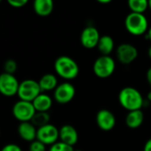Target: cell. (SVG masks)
I'll return each instance as SVG.
<instances>
[{
	"instance_id": "obj_22",
	"label": "cell",
	"mask_w": 151,
	"mask_h": 151,
	"mask_svg": "<svg viewBox=\"0 0 151 151\" xmlns=\"http://www.w3.org/2000/svg\"><path fill=\"white\" fill-rule=\"evenodd\" d=\"M17 63L13 59H7L4 63V73H9V74H14V73L17 71Z\"/></svg>"
},
{
	"instance_id": "obj_14",
	"label": "cell",
	"mask_w": 151,
	"mask_h": 151,
	"mask_svg": "<svg viewBox=\"0 0 151 151\" xmlns=\"http://www.w3.org/2000/svg\"><path fill=\"white\" fill-rule=\"evenodd\" d=\"M18 134L23 141L31 143L36 140L37 128L32 122H22L18 127Z\"/></svg>"
},
{
	"instance_id": "obj_5",
	"label": "cell",
	"mask_w": 151,
	"mask_h": 151,
	"mask_svg": "<svg viewBox=\"0 0 151 151\" xmlns=\"http://www.w3.org/2000/svg\"><path fill=\"white\" fill-rule=\"evenodd\" d=\"M41 93L42 90L39 82L32 79H27L19 83L17 96L19 100L32 103Z\"/></svg>"
},
{
	"instance_id": "obj_29",
	"label": "cell",
	"mask_w": 151,
	"mask_h": 151,
	"mask_svg": "<svg viewBox=\"0 0 151 151\" xmlns=\"http://www.w3.org/2000/svg\"><path fill=\"white\" fill-rule=\"evenodd\" d=\"M98 3H100V4H110L111 2V0H98L97 1Z\"/></svg>"
},
{
	"instance_id": "obj_23",
	"label": "cell",
	"mask_w": 151,
	"mask_h": 151,
	"mask_svg": "<svg viewBox=\"0 0 151 151\" xmlns=\"http://www.w3.org/2000/svg\"><path fill=\"white\" fill-rule=\"evenodd\" d=\"M49 151H74V150L70 145H67L62 142H58L50 146Z\"/></svg>"
},
{
	"instance_id": "obj_15",
	"label": "cell",
	"mask_w": 151,
	"mask_h": 151,
	"mask_svg": "<svg viewBox=\"0 0 151 151\" xmlns=\"http://www.w3.org/2000/svg\"><path fill=\"white\" fill-rule=\"evenodd\" d=\"M36 112H48V111L52 107L53 100L46 93H41L33 102H32Z\"/></svg>"
},
{
	"instance_id": "obj_30",
	"label": "cell",
	"mask_w": 151,
	"mask_h": 151,
	"mask_svg": "<svg viewBox=\"0 0 151 151\" xmlns=\"http://www.w3.org/2000/svg\"><path fill=\"white\" fill-rule=\"evenodd\" d=\"M147 38L151 42V27L149 28V30L147 32Z\"/></svg>"
},
{
	"instance_id": "obj_7",
	"label": "cell",
	"mask_w": 151,
	"mask_h": 151,
	"mask_svg": "<svg viewBox=\"0 0 151 151\" xmlns=\"http://www.w3.org/2000/svg\"><path fill=\"white\" fill-rule=\"evenodd\" d=\"M19 83L14 74L3 73L0 75V93L7 97L18 95Z\"/></svg>"
},
{
	"instance_id": "obj_18",
	"label": "cell",
	"mask_w": 151,
	"mask_h": 151,
	"mask_svg": "<svg viewBox=\"0 0 151 151\" xmlns=\"http://www.w3.org/2000/svg\"><path fill=\"white\" fill-rule=\"evenodd\" d=\"M38 82L42 93L52 91V90L54 91L56 88L58 86V78L55 74L52 73H46L42 75L38 81Z\"/></svg>"
},
{
	"instance_id": "obj_27",
	"label": "cell",
	"mask_w": 151,
	"mask_h": 151,
	"mask_svg": "<svg viewBox=\"0 0 151 151\" xmlns=\"http://www.w3.org/2000/svg\"><path fill=\"white\" fill-rule=\"evenodd\" d=\"M143 151H151V138L146 142L143 148Z\"/></svg>"
},
{
	"instance_id": "obj_2",
	"label": "cell",
	"mask_w": 151,
	"mask_h": 151,
	"mask_svg": "<svg viewBox=\"0 0 151 151\" xmlns=\"http://www.w3.org/2000/svg\"><path fill=\"white\" fill-rule=\"evenodd\" d=\"M54 70L59 77L65 81L74 80L80 73L77 62L68 56L58 57L54 62Z\"/></svg>"
},
{
	"instance_id": "obj_3",
	"label": "cell",
	"mask_w": 151,
	"mask_h": 151,
	"mask_svg": "<svg viewBox=\"0 0 151 151\" xmlns=\"http://www.w3.org/2000/svg\"><path fill=\"white\" fill-rule=\"evenodd\" d=\"M125 27L127 32L133 35H142L149 30V21L142 13L130 12L125 19Z\"/></svg>"
},
{
	"instance_id": "obj_26",
	"label": "cell",
	"mask_w": 151,
	"mask_h": 151,
	"mask_svg": "<svg viewBox=\"0 0 151 151\" xmlns=\"http://www.w3.org/2000/svg\"><path fill=\"white\" fill-rule=\"evenodd\" d=\"M1 151H22L21 148L17 145V144H13V143H10L5 145Z\"/></svg>"
},
{
	"instance_id": "obj_10",
	"label": "cell",
	"mask_w": 151,
	"mask_h": 151,
	"mask_svg": "<svg viewBox=\"0 0 151 151\" xmlns=\"http://www.w3.org/2000/svg\"><path fill=\"white\" fill-rule=\"evenodd\" d=\"M116 57L123 65L132 64L138 57V50L130 43H122L116 50Z\"/></svg>"
},
{
	"instance_id": "obj_17",
	"label": "cell",
	"mask_w": 151,
	"mask_h": 151,
	"mask_svg": "<svg viewBox=\"0 0 151 151\" xmlns=\"http://www.w3.org/2000/svg\"><path fill=\"white\" fill-rule=\"evenodd\" d=\"M144 121V114L142 110L128 111L126 116V125L131 129L139 128Z\"/></svg>"
},
{
	"instance_id": "obj_25",
	"label": "cell",
	"mask_w": 151,
	"mask_h": 151,
	"mask_svg": "<svg viewBox=\"0 0 151 151\" xmlns=\"http://www.w3.org/2000/svg\"><path fill=\"white\" fill-rule=\"evenodd\" d=\"M8 4L14 8H21L27 4V0H8Z\"/></svg>"
},
{
	"instance_id": "obj_19",
	"label": "cell",
	"mask_w": 151,
	"mask_h": 151,
	"mask_svg": "<svg viewBox=\"0 0 151 151\" xmlns=\"http://www.w3.org/2000/svg\"><path fill=\"white\" fill-rule=\"evenodd\" d=\"M114 40L110 35H102L97 45V49L103 56H110L114 50Z\"/></svg>"
},
{
	"instance_id": "obj_11",
	"label": "cell",
	"mask_w": 151,
	"mask_h": 151,
	"mask_svg": "<svg viewBox=\"0 0 151 151\" xmlns=\"http://www.w3.org/2000/svg\"><path fill=\"white\" fill-rule=\"evenodd\" d=\"M100 38L101 36L97 28L93 26H88L81 34V43L86 49H94L97 47Z\"/></svg>"
},
{
	"instance_id": "obj_21",
	"label": "cell",
	"mask_w": 151,
	"mask_h": 151,
	"mask_svg": "<svg viewBox=\"0 0 151 151\" xmlns=\"http://www.w3.org/2000/svg\"><path fill=\"white\" fill-rule=\"evenodd\" d=\"M50 115L49 114V112H36L34 118L32 119L31 122L36 128H39L48 124H50Z\"/></svg>"
},
{
	"instance_id": "obj_33",
	"label": "cell",
	"mask_w": 151,
	"mask_h": 151,
	"mask_svg": "<svg viewBox=\"0 0 151 151\" xmlns=\"http://www.w3.org/2000/svg\"><path fill=\"white\" fill-rule=\"evenodd\" d=\"M149 8L150 9V11H151V0L150 1H149Z\"/></svg>"
},
{
	"instance_id": "obj_6",
	"label": "cell",
	"mask_w": 151,
	"mask_h": 151,
	"mask_svg": "<svg viewBox=\"0 0 151 151\" xmlns=\"http://www.w3.org/2000/svg\"><path fill=\"white\" fill-rule=\"evenodd\" d=\"M12 112L13 117L18 121L22 123L31 122L32 119L36 113V111L31 102L19 100L13 104Z\"/></svg>"
},
{
	"instance_id": "obj_1",
	"label": "cell",
	"mask_w": 151,
	"mask_h": 151,
	"mask_svg": "<svg viewBox=\"0 0 151 151\" xmlns=\"http://www.w3.org/2000/svg\"><path fill=\"white\" fill-rule=\"evenodd\" d=\"M119 102L120 105L128 111L142 110L145 104L142 93L133 87H126L120 90Z\"/></svg>"
},
{
	"instance_id": "obj_9",
	"label": "cell",
	"mask_w": 151,
	"mask_h": 151,
	"mask_svg": "<svg viewBox=\"0 0 151 151\" xmlns=\"http://www.w3.org/2000/svg\"><path fill=\"white\" fill-rule=\"evenodd\" d=\"M59 139V129H58L54 125L48 124L42 127L37 128L36 140L43 143L44 145H53L58 142Z\"/></svg>"
},
{
	"instance_id": "obj_13",
	"label": "cell",
	"mask_w": 151,
	"mask_h": 151,
	"mask_svg": "<svg viewBox=\"0 0 151 151\" xmlns=\"http://www.w3.org/2000/svg\"><path fill=\"white\" fill-rule=\"evenodd\" d=\"M59 140L60 142L73 147L79 140L78 131L71 125H64L59 129Z\"/></svg>"
},
{
	"instance_id": "obj_24",
	"label": "cell",
	"mask_w": 151,
	"mask_h": 151,
	"mask_svg": "<svg viewBox=\"0 0 151 151\" xmlns=\"http://www.w3.org/2000/svg\"><path fill=\"white\" fill-rule=\"evenodd\" d=\"M28 151H46V145L42 143L41 142L35 140L30 143Z\"/></svg>"
},
{
	"instance_id": "obj_12",
	"label": "cell",
	"mask_w": 151,
	"mask_h": 151,
	"mask_svg": "<svg viewBox=\"0 0 151 151\" xmlns=\"http://www.w3.org/2000/svg\"><path fill=\"white\" fill-rule=\"evenodd\" d=\"M96 121L97 127L105 132L111 131L115 127L116 125V117L109 110L103 109L96 113Z\"/></svg>"
},
{
	"instance_id": "obj_4",
	"label": "cell",
	"mask_w": 151,
	"mask_h": 151,
	"mask_svg": "<svg viewBox=\"0 0 151 151\" xmlns=\"http://www.w3.org/2000/svg\"><path fill=\"white\" fill-rule=\"evenodd\" d=\"M116 69V62L111 56H100L93 65V71L96 76L101 79H106L111 76Z\"/></svg>"
},
{
	"instance_id": "obj_20",
	"label": "cell",
	"mask_w": 151,
	"mask_h": 151,
	"mask_svg": "<svg viewBox=\"0 0 151 151\" xmlns=\"http://www.w3.org/2000/svg\"><path fill=\"white\" fill-rule=\"evenodd\" d=\"M128 7L131 10V12L142 13L149 8V1L147 0H129Z\"/></svg>"
},
{
	"instance_id": "obj_8",
	"label": "cell",
	"mask_w": 151,
	"mask_h": 151,
	"mask_svg": "<svg viewBox=\"0 0 151 151\" xmlns=\"http://www.w3.org/2000/svg\"><path fill=\"white\" fill-rule=\"evenodd\" d=\"M75 92L76 90L74 86L69 81H65L58 84L53 91V97L58 104H65L70 103L74 98Z\"/></svg>"
},
{
	"instance_id": "obj_28",
	"label": "cell",
	"mask_w": 151,
	"mask_h": 151,
	"mask_svg": "<svg viewBox=\"0 0 151 151\" xmlns=\"http://www.w3.org/2000/svg\"><path fill=\"white\" fill-rule=\"evenodd\" d=\"M146 79H147V81L151 88V67L148 69V71L146 73Z\"/></svg>"
},
{
	"instance_id": "obj_16",
	"label": "cell",
	"mask_w": 151,
	"mask_h": 151,
	"mask_svg": "<svg viewBox=\"0 0 151 151\" xmlns=\"http://www.w3.org/2000/svg\"><path fill=\"white\" fill-rule=\"evenodd\" d=\"M35 12L41 17H47L51 14L54 3L52 0H35L33 4Z\"/></svg>"
},
{
	"instance_id": "obj_32",
	"label": "cell",
	"mask_w": 151,
	"mask_h": 151,
	"mask_svg": "<svg viewBox=\"0 0 151 151\" xmlns=\"http://www.w3.org/2000/svg\"><path fill=\"white\" fill-rule=\"evenodd\" d=\"M148 55H149V58L151 59V46L149 48V50H148Z\"/></svg>"
},
{
	"instance_id": "obj_34",
	"label": "cell",
	"mask_w": 151,
	"mask_h": 151,
	"mask_svg": "<svg viewBox=\"0 0 151 151\" xmlns=\"http://www.w3.org/2000/svg\"><path fill=\"white\" fill-rule=\"evenodd\" d=\"M74 151H82V150H74Z\"/></svg>"
},
{
	"instance_id": "obj_31",
	"label": "cell",
	"mask_w": 151,
	"mask_h": 151,
	"mask_svg": "<svg viewBox=\"0 0 151 151\" xmlns=\"http://www.w3.org/2000/svg\"><path fill=\"white\" fill-rule=\"evenodd\" d=\"M146 100L149 101V102H151V90L147 94V98H146Z\"/></svg>"
}]
</instances>
